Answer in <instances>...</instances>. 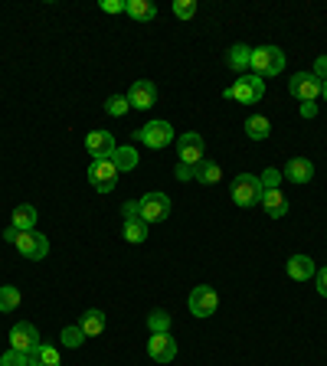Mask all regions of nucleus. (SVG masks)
Masks as SVG:
<instances>
[{"label": "nucleus", "mask_w": 327, "mask_h": 366, "mask_svg": "<svg viewBox=\"0 0 327 366\" xmlns=\"http://www.w3.org/2000/svg\"><path fill=\"white\" fill-rule=\"evenodd\" d=\"M252 76L258 79H272L278 76L285 69V52L278 50V46H258V50H252Z\"/></svg>", "instance_id": "obj_1"}, {"label": "nucleus", "mask_w": 327, "mask_h": 366, "mask_svg": "<svg viewBox=\"0 0 327 366\" xmlns=\"http://www.w3.org/2000/svg\"><path fill=\"white\" fill-rule=\"evenodd\" d=\"M223 95L226 98H236V102H242V105H256V102H262V95H265V79L239 76L236 86H229Z\"/></svg>", "instance_id": "obj_2"}, {"label": "nucleus", "mask_w": 327, "mask_h": 366, "mask_svg": "<svg viewBox=\"0 0 327 366\" xmlns=\"http://www.w3.org/2000/svg\"><path fill=\"white\" fill-rule=\"evenodd\" d=\"M88 183H92L98 193H112L118 187V167L112 164V157H102V161L88 164Z\"/></svg>", "instance_id": "obj_3"}, {"label": "nucleus", "mask_w": 327, "mask_h": 366, "mask_svg": "<svg viewBox=\"0 0 327 366\" xmlns=\"http://www.w3.org/2000/svg\"><path fill=\"white\" fill-rule=\"evenodd\" d=\"M258 200H262V180L252 173H239L233 183V203L246 210V206H256Z\"/></svg>", "instance_id": "obj_4"}, {"label": "nucleus", "mask_w": 327, "mask_h": 366, "mask_svg": "<svg viewBox=\"0 0 327 366\" xmlns=\"http://www.w3.org/2000/svg\"><path fill=\"white\" fill-rule=\"evenodd\" d=\"M288 92L302 102H318L321 92H324V82L314 72H294V79L288 82Z\"/></svg>", "instance_id": "obj_5"}, {"label": "nucleus", "mask_w": 327, "mask_h": 366, "mask_svg": "<svg viewBox=\"0 0 327 366\" xmlns=\"http://www.w3.org/2000/svg\"><path fill=\"white\" fill-rule=\"evenodd\" d=\"M138 135L141 144H147L151 151H164V147L173 141V128L167 125V121H147L141 131H134Z\"/></svg>", "instance_id": "obj_6"}, {"label": "nucleus", "mask_w": 327, "mask_h": 366, "mask_svg": "<svg viewBox=\"0 0 327 366\" xmlns=\"http://www.w3.org/2000/svg\"><path fill=\"white\" fill-rule=\"evenodd\" d=\"M17 252L23 258H30V262H40V258H46V252H50V239L46 236H40L36 229H30V232H17Z\"/></svg>", "instance_id": "obj_7"}, {"label": "nucleus", "mask_w": 327, "mask_h": 366, "mask_svg": "<svg viewBox=\"0 0 327 366\" xmlns=\"http://www.w3.org/2000/svg\"><path fill=\"white\" fill-rule=\"evenodd\" d=\"M216 307H219V294L210 285H200V288L190 291V314L193 317H210L216 314Z\"/></svg>", "instance_id": "obj_8"}, {"label": "nucleus", "mask_w": 327, "mask_h": 366, "mask_svg": "<svg viewBox=\"0 0 327 366\" xmlns=\"http://www.w3.org/2000/svg\"><path fill=\"white\" fill-rule=\"evenodd\" d=\"M167 216H171V196H164V193L141 196V219L144 222H164Z\"/></svg>", "instance_id": "obj_9"}, {"label": "nucleus", "mask_w": 327, "mask_h": 366, "mask_svg": "<svg viewBox=\"0 0 327 366\" xmlns=\"http://www.w3.org/2000/svg\"><path fill=\"white\" fill-rule=\"evenodd\" d=\"M10 347L20 350V353H33V350L40 347V331H36L30 321L13 324V331H10Z\"/></svg>", "instance_id": "obj_10"}, {"label": "nucleus", "mask_w": 327, "mask_h": 366, "mask_svg": "<svg viewBox=\"0 0 327 366\" xmlns=\"http://www.w3.org/2000/svg\"><path fill=\"white\" fill-rule=\"evenodd\" d=\"M177 154H180V164H187V167H197V164L203 161V137H200L197 131H187V135H180V141H177Z\"/></svg>", "instance_id": "obj_11"}, {"label": "nucleus", "mask_w": 327, "mask_h": 366, "mask_svg": "<svg viewBox=\"0 0 327 366\" xmlns=\"http://www.w3.org/2000/svg\"><path fill=\"white\" fill-rule=\"evenodd\" d=\"M154 102H157V86H154V82L138 79V82L128 88V105H131V108L147 111V108H154Z\"/></svg>", "instance_id": "obj_12"}, {"label": "nucleus", "mask_w": 327, "mask_h": 366, "mask_svg": "<svg viewBox=\"0 0 327 366\" xmlns=\"http://www.w3.org/2000/svg\"><path fill=\"white\" fill-rule=\"evenodd\" d=\"M115 137H112V131H88L86 135V151L92 154L95 161H102V157H112L115 154Z\"/></svg>", "instance_id": "obj_13"}, {"label": "nucleus", "mask_w": 327, "mask_h": 366, "mask_svg": "<svg viewBox=\"0 0 327 366\" xmlns=\"http://www.w3.org/2000/svg\"><path fill=\"white\" fill-rule=\"evenodd\" d=\"M147 353H151V360H157V363H171V360L177 357V343H173L171 333H151Z\"/></svg>", "instance_id": "obj_14"}, {"label": "nucleus", "mask_w": 327, "mask_h": 366, "mask_svg": "<svg viewBox=\"0 0 327 366\" xmlns=\"http://www.w3.org/2000/svg\"><path fill=\"white\" fill-rule=\"evenodd\" d=\"M282 173L292 180V183H311V177H314V164H311L308 157H292V161L285 164Z\"/></svg>", "instance_id": "obj_15"}, {"label": "nucleus", "mask_w": 327, "mask_h": 366, "mask_svg": "<svg viewBox=\"0 0 327 366\" xmlns=\"http://www.w3.org/2000/svg\"><path fill=\"white\" fill-rule=\"evenodd\" d=\"M262 210H265L272 219H282L285 213H288V200H285V193L282 190H262Z\"/></svg>", "instance_id": "obj_16"}, {"label": "nucleus", "mask_w": 327, "mask_h": 366, "mask_svg": "<svg viewBox=\"0 0 327 366\" xmlns=\"http://www.w3.org/2000/svg\"><path fill=\"white\" fill-rule=\"evenodd\" d=\"M226 66L242 76V72H246V69L252 66V50H249L246 43H236L233 50H229V56H226Z\"/></svg>", "instance_id": "obj_17"}, {"label": "nucleus", "mask_w": 327, "mask_h": 366, "mask_svg": "<svg viewBox=\"0 0 327 366\" xmlns=\"http://www.w3.org/2000/svg\"><path fill=\"white\" fill-rule=\"evenodd\" d=\"M79 331L86 333V337H98V333L105 331V314L98 311V307H92V311H86V314L79 317Z\"/></svg>", "instance_id": "obj_18"}, {"label": "nucleus", "mask_w": 327, "mask_h": 366, "mask_svg": "<svg viewBox=\"0 0 327 366\" xmlns=\"http://www.w3.org/2000/svg\"><path fill=\"white\" fill-rule=\"evenodd\" d=\"M288 275H292L294 281H308V278H314V262H311L308 256H292L288 258Z\"/></svg>", "instance_id": "obj_19"}, {"label": "nucleus", "mask_w": 327, "mask_h": 366, "mask_svg": "<svg viewBox=\"0 0 327 366\" xmlns=\"http://www.w3.org/2000/svg\"><path fill=\"white\" fill-rule=\"evenodd\" d=\"M193 177H197V183H207V187H213V183H219V177H223V171H219V164L216 161H203L193 167Z\"/></svg>", "instance_id": "obj_20"}, {"label": "nucleus", "mask_w": 327, "mask_h": 366, "mask_svg": "<svg viewBox=\"0 0 327 366\" xmlns=\"http://www.w3.org/2000/svg\"><path fill=\"white\" fill-rule=\"evenodd\" d=\"M17 232H30L36 229V210L30 203H20L17 210H13V222H10Z\"/></svg>", "instance_id": "obj_21"}, {"label": "nucleus", "mask_w": 327, "mask_h": 366, "mask_svg": "<svg viewBox=\"0 0 327 366\" xmlns=\"http://www.w3.org/2000/svg\"><path fill=\"white\" fill-rule=\"evenodd\" d=\"M30 366H62L59 363V350L50 347V343H40V347L30 353Z\"/></svg>", "instance_id": "obj_22"}, {"label": "nucleus", "mask_w": 327, "mask_h": 366, "mask_svg": "<svg viewBox=\"0 0 327 366\" xmlns=\"http://www.w3.org/2000/svg\"><path fill=\"white\" fill-rule=\"evenodd\" d=\"M125 13H131L134 20H154L157 7L151 0H125Z\"/></svg>", "instance_id": "obj_23"}, {"label": "nucleus", "mask_w": 327, "mask_h": 366, "mask_svg": "<svg viewBox=\"0 0 327 366\" xmlns=\"http://www.w3.org/2000/svg\"><path fill=\"white\" fill-rule=\"evenodd\" d=\"M112 164L118 167V173L121 171H134V167H138V151H134V147H115Z\"/></svg>", "instance_id": "obj_24"}, {"label": "nucleus", "mask_w": 327, "mask_h": 366, "mask_svg": "<svg viewBox=\"0 0 327 366\" xmlns=\"http://www.w3.org/2000/svg\"><path fill=\"white\" fill-rule=\"evenodd\" d=\"M246 135H249L252 141H265V137L272 135V125H268L265 115H252V118L246 121Z\"/></svg>", "instance_id": "obj_25"}, {"label": "nucleus", "mask_w": 327, "mask_h": 366, "mask_svg": "<svg viewBox=\"0 0 327 366\" xmlns=\"http://www.w3.org/2000/svg\"><path fill=\"white\" fill-rule=\"evenodd\" d=\"M125 239H128V242H144L147 239V222L141 219H125Z\"/></svg>", "instance_id": "obj_26"}, {"label": "nucleus", "mask_w": 327, "mask_h": 366, "mask_svg": "<svg viewBox=\"0 0 327 366\" xmlns=\"http://www.w3.org/2000/svg\"><path fill=\"white\" fill-rule=\"evenodd\" d=\"M105 111H108L112 118H121V115H128V111H131L128 95H112V98L105 102Z\"/></svg>", "instance_id": "obj_27"}, {"label": "nucleus", "mask_w": 327, "mask_h": 366, "mask_svg": "<svg viewBox=\"0 0 327 366\" xmlns=\"http://www.w3.org/2000/svg\"><path fill=\"white\" fill-rule=\"evenodd\" d=\"M147 327H151V333H167L171 331V314H167V311H151Z\"/></svg>", "instance_id": "obj_28"}, {"label": "nucleus", "mask_w": 327, "mask_h": 366, "mask_svg": "<svg viewBox=\"0 0 327 366\" xmlns=\"http://www.w3.org/2000/svg\"><path fill=\"white\" fill-rule=\"evenodd\" d=\"M17 304H20V291L13 288V285H4V288H0V311L7 314V311H13Z\"/></svg>", "instance_id": "obj_29"}, {"label": "nucleus", "mask_w": 327, "mask_h": 366, "mask_svg": "<svg viewBox=\"0 0 327 366\" xmlns=\"http://www.w3.org/2000/svg\"><path fill=\"white\" fill-rule=\"evenodd\" d=\"M0 366H30V353H20V350L10 347L4 357H0Z\"/></svg>", "instance_id": "obj_30"}, {"label": "nucleus", "mask_w": 327, "mask_h": 366, "mask_svg": "<svg viewBox=\"0 0 327 366\" xmlns=\"http://www.w3.org/2000/svg\"><path fill=\"white\" fill-rule=\"evenodd\" d=\"M173 13L180 20H193V13H197V0H177L173 4Z\"/></svg>", "instance_id": "obj_31"}, {"label": "nucleus", "mask_w": 327, "mask_h": 366, "mask_svg": "<svg viewBox=\"0 0 327 366\" xmlns=\"http://www.w3.org/2000/svg\"><path fill=\"white\" fill-rule=\"evenodd\" d=\"M82 341H86V333L79 331V324H76V327H66V331H62V343H66V347H82Z\"/></svg>", "instance_id": "obj_32"}, {"label": "nucleus", "mask_w": 327, "mask_h": 366, "mask_svg": "<svg viewBox=\"0 0 327 366\" xmlns=\"http://www.w3.org/2000/svg\"><path fill=\"white\" fill-rule=\"evenodd\" d=\"M262 190H278V180H282V171H275V167H268L265 173H262Z\"/></svg>", "instance_id": "obj_33"}, {"label": "nucleus", "mask_w": 327, "mask_h": 366, "mask_svg": "<svg viewBox=\"0 0 327 366\" xmlns=\"http://www.w3.org/2000/svg\"><path fill=\"white\" fill-rule=\"evenodd\" d=\"M121 213H125V219H138V216H141V203H134V200H128V203L121 206Z\"/></svg>", "instance_id": "obj_34"}, {"label": "nucleus", "mask_w": 327, "mask_h": 366, "mask_svg": "<svg viewBox=\"0 0 327 366\" xmlns=\"http://www.w3.org/2000/svg\"><path fill=\"white\" fill-rule=\"evenodd\" d=\"M102 10L105 13H121V10H125V0H102Z\"/></svg>", "instance_id": "obj_35"}, {"label": "nucleus", "mask_w": 327, "mask_h": 366, "mask_svg": "<svg viewBox=\"0 0 327 366\" xmlns=\"http://www.w3.org/2000/svg\"><path fill=\"white\" fill-rule=\"evenodd\" d=\"M314 281H318V291H321V298H327V265L321 268L318 275H314Z\"/></svg>", "instance_id": "obj_36"}, {"label": "nucleus", "mask_w": 327, "mask_h": 366, "mask_svg": "<svg viewBox=\"0 0 327 366\" xmlns=\"http://www.w3.org/2000/svg\"><path fill=\"white\" fill-rule=\"evenodd\" d=\"M314 76H318L321 82H327V56H321V59L314 62Z\"/></svg>", "instance_id": "obj_37"}, {"label": "nucleus", "mask_w": 327, "mask_h": 366, "mask_svg": "<svg viewBox=\"0 0 327 366\" xmlns=\"http://www.w3.org/2000/svg\"><path fill=\"white\" fill-rule=\"evenodd\" d=\"M302 115H304V118H314V115H318V105H314V102H304V105H302Z\"/></svg>", "instance_id": "obj_38"}, {"label": "nucleus", "mask_w": 327, "mask_h": 366, "mask_svg": "<svg viewBox=\"0 0 327 366\" xmlns=\"http://www.w3.org/2000/svg\"><path fill=\"white\" fill-rule=\"evenodd\" d=\"M177 177H180V180H190V177H193V167H187V164H180V167H177Z\"/></svg>", "instance_id": "obj_39"}, {"label": "nucleus", "mask_w": 327, "mask_h": 366, "mask_svg": "<svg viewBox=\"0 0 327 366\" xmlns=\"http://www.w3.org/2000/svg\"><path fill=\"white\" fill-rule=\"evenodd\" d=\"M4 239H7V242H17V229H13V226H7V232H4Z\"/></svg>", "instance_id": "obj_40"}, {"label": "nucleus", "mask_w": 327, "mask_h": 366, "mask_svg": "<svg viewBox=\"0 0 327 366\" xmlns=\"http://www.w3.org/2000/svg\"><path fill=\"white\" fill-rule=\"evenodd\" d=\"M321 95H324V102H327V82H324V92H321Z\"/></svg>", "instance_id": "obj_41"}]
</instances>
